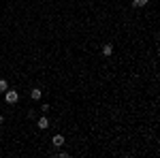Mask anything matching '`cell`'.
Here are the masks:
<instances>
[{
  "mask_svg": "<svg viewBox=\"0 0 160 158\" xmlns=\"http://www.w3.org/2000/svg\"><path fill=\"white\" fill-rule=\"evenodd\" d=\"M102 56H107V58H109V56H113V45H111V43L102 45Z\"/></svg>",
  "mask_w": 160,
  "mask_h": 158,
  "instance_id": "cell-5",
  "label": "cell"
},
{
  "mask_svg": "<svg viewBox=\"0 0 160 158\" xmlns=\"http://www.w3.org/2000/svg\"><path fill=\"white\" fill-rule=\"evenodd\" d=\"M51 143H53L56 147H62L64 145V137H62V135H56V137L51 139Z\"/></svg>",
  "mask_w": 160,
  "mask_h": 158,
  "instance_id": "cell-4",
  "label": "cell"
},
{
  "mask_svg": "<svg viewBox=\"0 0 160 158\" xmlns=\"http://www.w3.org/2000/svg\"><path fill=\"white\" fill-rule=\"evenodd\" d=\"M7 90H9V84L4 79H0V92H7Z\"/></svg>",
  "mask_w": 160,
  "mask_h": 158,
  "instance_id": "cell-7",
  "label": "cell"
},
{
  "mask_svg": "<svg viewBox=\"0 0 160 158\" xmlns=\"http://www.w3.org/2000/svg\"><path fill=\"white\" fill-rule=\"evenodd\" d=\"M2 122H4V118H2V115H0V126H2Z\"/></svg>",
  "mask_w": 160,
  "mask_h": 158,
  "instance_id": "cell-8",
  "label": "cell"
},
{
  "mask_svg": "<svg viewBox=\"0 0 160 158\" xmlns=\"http://www.w3.org/2000/svg\"><path fill=\"white\" fill-rule=\"evenodd\" d=\"M41 96H43V90H41V88H32V90H30V98H32V100H41Z\"/></svg>",
  "mask_w": 160,
  "mask_h": 158,
  "instance_id": "cell-3",
  "label": "cell"
},
{
  "mask_svg": "<svg viewBox=\"0 0 160 158\" xmlns=\"http://www.w3.org/2000/svg\"><path fill=\"white\" fill-rule=\"evenodd\" d=\"M4 100H7L9 105H15V103L19 100V92H17V90H7V92H4Z\"/></svg>",
  "mask_w": 160,
  "mask_h": 158,
  "instance_id": "cell-1",
  "label": "cell"
},
{
  "mask_svg": "<svg viewBox=\"0 0 160 158\" xmlns=\"http://www.w3.org/2000/svg\"><path fill=\"white\" fill-rule=\"evenodd\" d=\"M37 128H38V130H47V128H49V120H47L45 115L38 118V120H37Z\"/></svg>",
  "mask_w": 160,
  "mask_h": 158,
  "instance_id": "cell-2",
  "label": "cell"
},
{
  "mask_svg": "<svg viewBox=\"0 0 160 158\" xmlns=\"http://www.w3.org/2000/svg\"><path fill=\"white\" fill-rule=\"evenodd\" d=\"M148 2L149 0H132V7H135V9H141V7H145Z\"/></svg>",
  "mask_w": 160,
  "mask_h": 158,
  "instance_id": "cell-6",
  "label": "cell"
}]
</instances>
